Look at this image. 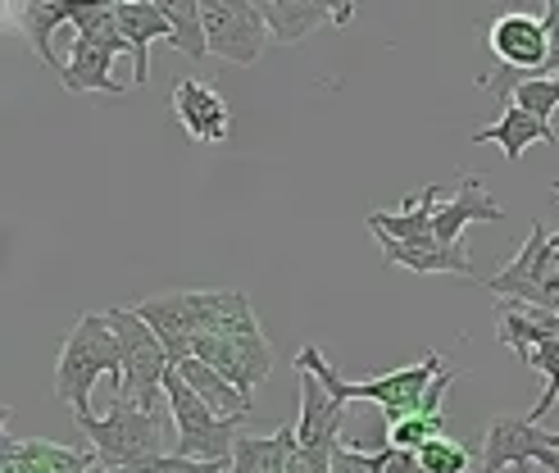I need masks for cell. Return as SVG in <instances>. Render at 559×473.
I'll use <instances>...</instances> for the list:
<instances>
[{"mask_svg": "<svg viewBox=\"0 0 559 473\" xmlns=\"http://www.w3.org/2000/svg\"><path fill=\"white\" fill-rule=\"evenodd\" d=\"M296 369H310L337 401H373V405L386 414V424H401V419H409V414L424 410L428 387L445 374V369H441V355L428 351L424 359H418V365H405V369H396V374H382V378H369V382H346V378H337V369L328 365L323 351H319L314 342L300 346Z\"/></svg>", "mask_w": 559, "mask_h": 473, "instance_id": "1", "label": "cell"}, {"mask_svg": "<svg viewBox=\"0 0 559 473\" xmlns=\"http://www.w3.org/2000/svg\"><path fill=\"white\" fill-rule=\"evenodd\" d=\"M82 437H92V456H96V469L105 473H136L146 469L169 451V441H164V419L151 410H136L132 401H115L109 414H73Z\"/></svg>", "mask_w": 559, "mask_h": 473, "instance_id": "2", "label": "cell"}, {"mask_svg": "<svg viewBox=\"0 0 559 473\" xmlns=\"http://www.w3.org/2000/svg\"><path fill=\"white\" fill-rule=\"evenodd\" d=\"M105 374L115 378V392H119V382H123L119 338H115V328H109V315H82L60 346V359H55V397L73 414H87L92 387Z\"/></svg>", "mask_w": 559, "mask_h": 473, "instance_id": "3", "label": "cell"}, {"mask_svg": "<svg viewBox=\"0 0 559 473\" xmlns=\"http://www.w3.org/2000/svg\"><path fill=\"white\" fill-rule=\"evenodd\" d=\"M109 328H115L119 351H123V382H119L115 401H132L136 410L159 414L164 378L174 369L169 346L159 342V332L136 310H109Z\"/></svg>", "mask_w": 559, "mask_h": 473, "instance_id": "4", "label": "cell"}, {"mask_svg": "<svg viewBox=\"0 0 559 473\" xmlns=\"http://www.w3.org/2000/svg\"><path fill=\"white\" fill-rule=\"evenodd\" d=\"M164 401H169L174 428H178L174 456H182V460H210V464H228L233 460L237 437H241L237 424L218 419V414L182 382L178 369H169V378H164Z\"/></svg>", "mask_w": 559, "mask_h": 473, "instance_id": "5", "label": "cell"}, {"mask_svg": "<svg viewBox=\"0 0 559 473\" xmlns=\"http://www.w3.org/2000/svg\"><path fill=\"white\" fill-rule=\"evenodd\" d=\"M555 277H559V246L546 233V224H533L527 241L510 256V264L491 273L483 292L500 300H519V305H542V310L559 315V296H555Z\"/></svg>", "mask_w": 559, "mask_h": 473, "instance_id": "6", "label": "cell"}, {"mask_svg": "<svg viewBox=\"0 0 559 473\" xmlns=\"http://www.w3.org/2000/svg\"><path fill=\"white\" fill-rule=\"evenodd\" d=\"M205 14V42L210 55H218L223 64H255L269 42V23L260 14L255 0H201Z\"/></svg>", "mask_w": 559, "mask_h": 473, "instance_id": "7", "label": "cell"}, {"mask_svg": "<svg viewBox=\"0 0 559 473\" xmlns=\"http://www.w3.org/2000/svg\"><path fill=\"white\" fill-rule=\"evenodd\" d=\"M523 464L559 473L555 433H542L537 424L500 414V419H491V428L483 437V473H510V469H523Z\"/></svg>", "mask_w": 559, "mask_h": 473, "instance_id": "8", "label": "cell"}, {"mask_svg": "<svg viewBox=\"0 0 559 473\" xmlns=\"http://www.w3.org/2000/svg\"><path fill=\"white\" fill-rule=\"evenodd\" d=\"M487 46L506 69V78H546L550 69V33L533 14H496L487 23Z\"/></svg>", "mask_w": 559, "mask_h": 473, "instance_id": "9", "label": "cell"}, {"mask_svg": "<svg viewBox=\"0 0 559 473\" xmlns=\"http://www.w3.org/2000/svg\"><path fill=\"white\" fill-rule=\"evenodd\" d=\"M300 378V424H296V441L305 451H323L332 456L342 447V428H346V401H337L328 387L310 374V369H296Z\"/></svg>", "mask_w": 559, "mask_h": 473, "instance_id": "10", "label": "cell"}, {"mask_svg": "<svg viewBox=\"0 0 559 473\" xmlns=\"http://www.w3.org/2000/svg\"><path fill=\"white\" fill-rule=\"evenodd\" d=\"M174 115H178L182 132L201 146H218L233 137V109L210 82H195V78L174 82Z\"/></svg>", "mask_w": 559, "mask_h": 473, "instance_id": "11", "label": "cell"}, {"mask_svg": "<svg viewBox=\"0 0 559 473\" xmlns=\"http://www.w3.org/2000/svg\"><path fill=\"white\" fill-rule=\"evenodd\" d=\"M445 201V187L428 182L418 197H405V205L396 214L373 210L369 228L378 241H409V246H437V210Z\"/></svg>", "mask_w": 559, "mask_h": 473, "instance_id": "12", "label": "cell"}, {"mask_svg": "<svg viewBox=\"0 0 559 473\" xmlns=\"http://www.w3.org/2000/svg\"><path fill=\"white\" fill-rule=\"evenodd\" d=\"M255 5L269 23V37L283 42V46L314 37L323 23L346 27L355 19V5H319V0H255Z\"/></svg>", "mask_w": 559, "mask_h": 473, "instance_id": "13", "label": "cell"}, {"mask_svg": "<svg viewBox=\"0 0 559 473\" xmlns=\"http://www.w3.org/2000/svg\"><path fill=\"white\" fill-rule=\"evenodd\" d=\"M496 218H506V210H500L496 197L487 191V178L460 174L455 197H445L441 210H437V241L441 246H460L468 224H496Z\"/></svg>", "mask_w": 559, "mask_h": 473, "instance_id": "14", "label": "cell"}, {"mask_svg": "<svg viewBox=\"0 0 559 473\" xmlns=\"http://www.w3.org/2000/svg\"><path fill=\"white\" fill-rule=\"evenodd\" d=\"M115 14H119V33L132 50V82L142 87V82H151V46L174 42V23L164 19L159 5H146V0H119Z\"/></svg>", "mask_w": 559, "mask_h": 473, "instance_id": "15", "label": "cell"}, {"mask_svg": "<svg viewBox=\"0 0 559 473\" xmlns=\"http://www.w3.org/2000/svg\"><path fill=\"white\" fill-rule=\"evenodd\" d=\"M500 146V155H506L510 164L523 159V151L533 146V142H546V146H559V128L555 123H542L537 115H527L523 105H500V123L483 128V132H473V146Z\"/></svg>", "mask_w": 559, "mask_h": 473, "instance_id": "16", "label": "cell"}, {"mask_svg": "<svg viewBox=\"0 0 559 473\" xmlns=\"http://www.w3.org/2000/svg\"><path fill=\"white\" fill-rule=\"evenodd\" d=\"M60 82H64L69 92H105V96H123V82L115 78V50L100 46V42H87V37H73Z\"/></svg>", "mask_w": 559, "mask_h": 473, "instance_id": "17", "label": "cell"}, {"mask_svg": "<svg viewBox=\"0 0 559 473\" xmlns=\"http://www.w3.org/2000/svg\"><path fill=\"white\" fill-rule=\"evenodd\" d=\"M496 338L506 342L510 351H519V359L527 351H537L542 342L559 338V315L555 310H542V305H519V300H506L496 315Z\"/></svg>", "mask_w": 559, "mask_h": 473, "instance_id": "18", "label": "cell"}, {"mask_svg": "<svg viewBox=\"0 0 559 473\" xmlns=\"http://www.w3.org/2000/svg\"><path fill=\"white\" fill-rule=\"evenodd\" d=\"M73 14H78V0H27L23 14H19V23H23V37L33 42L37 60H41L46 69H55V73H64V60H60V55H55L50 37L60 33L64 23L73 27Z\"/></svg>", "mask_w": 559, "mask_h": 473, "instance_id": "19", "label": "cell"}, {"mask_svg": "<svg viewBox=\"0 0 559 473\" xmlns=\"http://www.w3.org/2000/svg\"><path fill=\"white\" fill-rule=\"evenodd\" d=\"M178 374H182V382L191 387V392L195 397H201L214 414H218V419H233V424H241L246 419V414H250V401L237 392V387L228 382V378H223L218 369H210L205 365V359H195V355H187L182 359V365H174Z\"/></svg>", "mask_w": 559, "mask_h": 473, "instance_id": "20", "label": "cell"}, {"mask_svg": "<svg viewBox=\"0 0 559 473\" xmlns=\"http://www.w3.org/2000/svg\"><path fill=\"white\" fill-rule=\"evenodd\" d=\"M296 428H277L269 437H237L233 451V473H292V456H296Z\"/></svg>", "mask_w": 559, "mask_h": 473, "instance_id": "21", "label": "cell"}, {"mask_svg": "<svg viewBox=\"0 0 559 473\" xmlns=\"http://www.w3.org/2000/svg\"><path fill=\"white\" fill-rule=\"evenodd\" d=\"M483 92H496L500 105H523L527 115H537L542 123H555V109H559V78H478Z\"/></svg>", "mask_w": 559, "mask_h": 473, "instance_id": "22", "label": "cell"}, {"mask_svg": "<svg viewBox=\"0 0 559 473\" xmlns=\"http://www.w3.org/2000/svg\"><path fill=\"white\" fill-rule=\"evenodd\" d=\"M382 260L401 264L409 273H455V277H478L464 256V246H409V241H382Z\"/></svg>", "mask_w": 559, "mask_h": 473, "instance_id": "23", "label": "cell"}, {"mask_svg": "<svg viewBox=\"0 0 559 473\" xmlns=\"http://www.w3.org/2000/svg\"><path fill=\"white\" fill-rule=\"evenodd\" d=\"M164 19L174 23V50L191 55V60H201L210 55V42H205V14H201V0H174V5H159Z\"/></svg>", "mask_w": 559, "mask_h": 473, "instance_id": "24", "label": "cell"}, {"mask_svg": "<svg viewBox=\"0 0 559 473\" xmlns=\"http://www.w3.org/2000/svg\"><path fill=\"white\" fill-rule=\"evenodd\" d=\"M432 437H445V414L432 419V414H409L401 424H386L382 447H396V451H424Z\"/></svg>", "mask_w": 559, "mask_h": 473, "instance_id": "25", "label": "cell"}, {"mask_svg": "<svg viewBox=\"0 0 559 473\" xmlns=\"http://www.w3.org/2000/svg\"><path fill=\"white\" fill-rule=\"evenodd\" d=\"M414 456H418V464H424V473H468L473 469L468 447L455 437H432L428 447L414 451Z\"/></svg>", "mask_w": 559, "mask_h": 473, "instance_id": "26", "label": "cell"}, {"mask_svg": "<svg viewBox=\"0 0 559 473\" xmlns=\"http://www.w3.org/2000/svg\"><path fill=\"white\" fill-rule=\"evenodd\" d=\"M332 473H386V447H378V451L337 447L332 451Z\"/></svg>", "mask_w": 559, "mask_h": 473, "instance_id": "27", "label": "cell"}, {"mask_svg": "<svg viewBox=\"0 0 559 473\" xmlns=\"http://www.w3.org/2000/svg\"><path fill=\"white\" fill-rule=\"evenodd\" d=\"M228 464H210V460H182V456H164L146 469H136V473H223Z\"/></svg>", "mask_w": 559, "mask_h": 473, "instance_id": "28", "label": "cell"}, {"mask_svg": "<svg viewBox=\"0 0 559 473\" xmlns=\"http://www.w3.org/2000/svg\"><path fill=\"white\" fill-rule=\"evenodd\" d=\"M519 473H546V469H537V464H523V469H519Z\"/></svg>", "mask_w": 559, "mask_h": 473, "instance_id": "29", "label": "cell"}, {"mask_svg": "<svg viewBox=\"0 0 559 473\" xmlns=\"http://www.w3.org/2000/svg\"><path fill=\"white\" fill-rule=\"evenodd\" d=\"M550 197H559V191H550ZM555 246H559V233H555Z\"/></svg>", "mask_w": 559, "mask_h": 473, "instance_id": "30", "label": "cell"}, {"mask_svg": "<svg viewBox=\"0 0 559 473\" xmlns=\"http://www.w3.org/2000/svg\"><path fill=\"white\" fill-rule=\"evenodd\" d=\"M555 447H559V433H555Z\"/></svg>", "mask_w": 559, "mask_h": 473, "instance_id": "31", "label": "cell"}, {"mask_svg": "<svg viewBox=\"0 0 559 473\" xmlns=\"http://www.w3.org/2000/svg\"><path fill=\"white\" fill-rule=\"evenodd\" d=\"M92 473H105V469H92Z\"/></svg>", "mask_w": 559, "mask_h": 473, "instance_id": "32", "label": "cell"}, {"mask_svg": "<svg viewBox=\"0 0 559 473\" xmlns=\"http://www.w3.org/2000/svg\"><path fill=\"white\" fill-rule=\"evenodd\" d=\"M555 405H559V401H555Z\"/></svg>", "mask_w": 559, "mask_h": 473, "instance_id": "33", "label": "cell"}]
</instances>
